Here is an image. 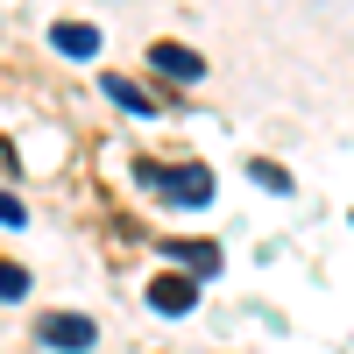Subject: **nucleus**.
Returning <instances> with one entry per match:
<instances>
[{
  "instance_id": "obj_6",
  "label": "nucleus",
  "mask_w": 354,
  "mask_h": 354,
  "mask_svg": "<svg viewBox=\"0 0 354 354\" xmlns=\"http://www.w3.org/2000/svg\"><path fill=\"white\" fill-rule=\"evenodd\" d=\"M50 43L64 50V57H93V50H100V28H85V21H57Z\"/></svg>"
},
{
  "instance_id": "obj_9",
  "label": "nucleus",
  "mask_w": 354,
  "mask_h": 354,
  "mask_svg": "<svg viewBox=\"0 0 354 354\" xmlns=\"http://www.w3.org/2000/svg\"><path fill=\"white\" fill-rule=\"evenodd\" d=\"M21 290H28V270H21V262H0V298H21Z\"/></svg>"
},
{
  "instance_id": "obj_2",
  "label": "nucleus",
  "mask_w": 354,
  "mask_h": 354,
  "mask_svg": "<svg viewBox=\"0 0 354 354\" xmlns=\"http://www.w3.org/2000/svg\"><path fill=\"white\" fill-rule=\"evenodd\" d=\"M106 100L128 106V113H170V106H177L170 93H156V85H135V78H121V71H106Z\"/></svg>"
},
{
  "instance_id": "obj_8",
  "label": "nucleus",
  "mask_w": 354,
  "mask_h": 354,
  "mask_svg": "<svg viewBox=\"0 0 354 354\" xmlns=\"http://www.w3.org/2000/svg\"><path fill=\"white\" fill-rule=\"evenodd\" d=\"M248 177H255V185H270V192H290V170H283V163H270V156H255V163H248Z\"/></svg>"
},
{
  "instance_id": "obj_1",
  "label": "nucleus",
  "mask_w": 354,
  "mask_h": 354,
  "mask_svg": "<svg viewBox=\"0 0 354 354\" xmlns=\"http://www.w3.org/2000/svg\"><path fill=\"white\" fill-rule=\"evenodd\" d=\"M135 177H142V185H149V192H163L170 205H205V198H213V170H205V163H192V170L135 163Z\"/></svg>"
},
{
  "instance_id": "obj_4",
  "label": "nucleus",
  "mask_w": 354,
  "mask_h": 354,
  "mask_svg": "<svg viewBox=\"0 0 354 354\" xmlns=\"http://www.w3.org/2000/svg\"><path fill=\"white\" fill-rule=\"evenodd\" d=\"M149 64H156L163 78H177V85H198V78H205L198 50H185V43H149Z\"/></svg>"
},
{
  "instance_id": "obj_10",
  "label": "nucleus",
  "mask_w": 354,
  "mask_h": 354,
  "mask_svg": "<svg viewBox=\"0 0 354 354\" xmlns=\"http://www.w3.org/2000/svg\"><path fill=\"white\" fill-rule=\"evenodd\" d=\"M0 227H21V205H15L8 192H0Z\"/></svg>"
},
{
  "instance_id": "obj_11",
  "label": "nucleus",
  "mask_w": 354,
  "mask_h": 354,
  "mask_svg": "<svg viewBox=\"0 0 354 354\" xmlns=\"http://www.w3.org/2000/svg\"><path fill=\"white\" fill-rule=\"evenodd\" d=\"M0 170H21V156H15V142L0 135Z\"/></svg>"
},
{
  "instance_id": "obj_7",
  "label": "nucleus",
  "mask_w": 354,
  "mask_h": 354,
  "mask_svg": "<svg viewBox=\"0 0 354 354\" xmlns=\"http://www.w3.org/2000/svg\"><path fill=\"white\" fill-rule=\"evenodd\" d=\"M170 255L185 262V270H198V277H213V270H220V248H213V241H170Z\"/></svg>"
},
{
  "instance_id": "obj_3",
  "label": "nucleus",
  "mask_w": 354,
  "mask_h": 354,
  "mask_svg": "<svg viewBox=\"0 0 354 354\" xmlns=\"http://www.w3.org/2000/svg\"><path fill=\"white\" fill-rule=\"evenodd\" d=\"M36 333H43L50 347H64V354H85V347L100 340V326H93V319H78V312H50Z\"/></svg>"
},
{
  "instance_id": "obj_5",
  "label": "nucleus",
  "mask_w": 354,
  "mask_h": 354,
  "mask_svg": "<svg viewBox=\"0 0 354 354\" xmlns=\"http://www.w3.org/2000/svg\"><path fill=\"white\" fill-rule=\"evenodd\" d=\"M149 305H156L163 319L192 312V305H198V277H156V283H149Z\"/></svg>"
}]
</instances>
